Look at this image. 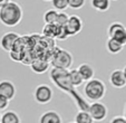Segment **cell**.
Segmentation results:
<instances>
[{
    "label": "cell",
    "instance_id": "1",
    "mask_svg": "<svg viewBox=\"0 0 126 123\" xmlns=\"http://www.w3.org/2000/svg\"><path fill=\"white\" fill-rule=\"evenodd\" d=\"M68 71L69 69H64V68H57V67H52L50 71V80L59 90L64 91V92L68 93L71 96V99L75 101L76 105L79 107V111H87L88 110V104L85 100H83L79 96L78 92L75 91V87L73 84L70 83L68 77Z\"/></svg>",
    "mask_w": 126,
    "mask_h": 123
},
{
    "label": "cell",
    "instance_id": "2",
    "mask_svg": "<svg viewBox=\"0 0 126 123\" xmlns=\"http://www.w3.org/2000/svg\"><path fill=\"white\" fill-rule=\"evenodd\" d=\"M22 15L21 6L10 0L7 5L0 8V22L7 27H15L21 21Z\"/></svg>",
    "mask_w": 126,
    "mask_h": 123
},
{
    "label": "cell",
    "instance_id": "3",
    "mask_svg": "<svg viewBox=\"0 0 126 123\" xmlns=\"http://www.w3.org/2000/svg\"><path fill=\"white\" fill-rule=\"evenodd\" d=\"M106 93V86L104 82L98 78H92L87 81L84 86V94L88 100L93 102H99Z\"/></svg>",
    "mask_w": 126,
    "mask_h": 123
},
{
    "label": "cell",
    "instance_id": "4",
    "mask_svg": "<svg viewBox=\"0 0 126 123\" xmlns=\"http://www.w3.org/2000/svg\"><path fill=\"white\" fill-rule=\"evenodd\" d=\"M73 55L66 49H60L57 48L56 52H54L51 58H50V65L52 67H57V68H64L69 69L73 65Z\"/></svg>",
    "mask_w": 126,
    "mask_h": 123
},
{
    "label": "cell",
    "instance_id": "5",
    "mask_svg": "<svg viewBox=\"0 0 126 123\" xmlns=\"http://www.w3.org/2000/svg\"><path fill=\"white\" fill-rule=\"evenodd\" d=\"M107 34H108L110 38H113L121 45H126V27L122 22H112L107 29Z\"/></svg>",
    "mask_w": 126,
    "mask_h": 123
},
{
    "label": "cell",
    "instance_id": "6",
    "mask_svg": "<svg viewBox=\"0 0 126 123\" xmlns=\"http://www.w3.org/2000/svg\"><path fill=\"white\" fill-rule=\"evenodd\" d=\"M33 99L38 104H48L52 100V90L47 84H40L35 88Z\"/></svg>",
    "mask_w": 126,
    "mask_h": 123
},
{
    "label": "cell",
    "instance_id": "7",
    "mask_svg": "<svg viewBox=\"0 0 126 123\" xmlns=\"http://www.w3.org/2000/svg\"><path fill=\"white\" fill-rule=\"evenodd\" d=\"M64 31L68 37L71 36H76L78 33H80V30L83 29V20H81L80 17L76 16V15H73V16H69L68 21L65 25Z\"/></svg>",
    "mask_w": 126,
    "mask_h": 123
},
{
    "label": "cell",
    "instance_id": "8",
    "mask_svg": "<svg viewBox=\"0 0 126 123\" xmlns=\"http://www.w3.org/2000/svg\"><path fill=\"white\" fill-rule=\"evenodd\" d=\"M87 112L91 114L94 121L100 122V121H104L106 119L108 110H107L106 105L100 103V102H93L92 104H89Z\"/></svg>",
    "mask_w": 126,
    "mask_h": 123
},
{
    "label": "cell",
    "instance_id": "9",
    "mask_svg": "<svg viewBox=\"0 0 126 123\" xmlns=\"http://www.w3.org/2000/svg\"><path fill=\"white\" fill-rule=\"evenodd\" d=\"M19 38V35L14 31H9V33H6L5 35H2L1 39H0V46L5 52L10 53L14 49L15 43L17 41V39Z\"/></svg>",
    "mask_w": 126,
    "mask_h": 123
},
{
    "label": "cell",
    "instance_id": "10",
    "mask_svg": "<svg viewBox=\"0 0 126 123\" xmlns=\"http://www.w3.org/2000/svg\"><path fill=\"white\" fill-rule=\"evenodd\" d=\"M110 83L115 88H123L126 86V78L123 69H114L110 75Z\"/></svg>",
    "mask_w": 126,
    "mask_h": 123
},
{
    "label": "cell",
    "instance_id": "11",
    "mask_svg": "<svg viewBox=\"0 0 126 123\" xmlns=\"http://www.w3.org/2000/svg\"><path fill=\"white\" fill-rule=\"evenodd\" d=\"M0 95L5 96L11 101L16 95V86L10 81H1L0 82Z\"/></svg>",
    "mask_w": 126,
    "mask_h": 123
},
{
    "label": "cell",
    "instance_id": "12",
    "mask_svg": "<svg viewBox=\"0 0 126 123\" xmlns=\"http://www.w3.org/2000/svg\"><path fill=\"white\" fill-rule=\"evenodd\" d=\"M30 67L33 73L36 74H44L49 69L50 63L46 58H35L30 64Z\"/></svg>",
    "mask_w": 126,
    "mask_h": 123
},
{
    "label": "cell",
    "instance_id": "13",
    "mask_svg": "<svg viewBox=\"0 0 126 123\" xmlns=\"http://www.w3.org/2000/svg\"><path fill=\"white\" fill-rule=\"evenodd\" d=\"M63 27L57 26L56 24H46L43 28V35L46 36L47 38H56L59 36V34L62 33Z\"/></svg>",
    "mask_w": 126,
    "mask_h": 123
},
{
    "label": "cell",
    "instance_id": "14",
    "mask_svg": "<svg viewBox=\"0 0 126 123\" xmlns=\"http://www.w3.org/2000/svg\"><path fill=\"white\" fill-rule=\"evenodd\" d=\"M39 123H63V121L56 111H46L41 114Z\"/></svg>",
    "mask_w": 126,
    "mask_h": 123
},
{
    "label": "cell",
    "instance_id": "15",
    "mask_svg": "<svg viewBox=\"0 0 126 123\" xmlns=\"http://www.w3.org/2000/svg\"><path fill=\"white\" fill-rule=\"evenodd\" d=\"M77 71H78L79 74L81 75L84 82H85V81L87 82V81L94 78L95 71H94L93 66H92L91 64H88V63H83V64H80L78 67H77Z\"/></svg>",
    "mask_w": 126,
    "mask_h": 123
},
{
    "label": "cell",
    "instance_id": "16",
    "mask_svg": "<svg viewBox=\"0 0 126 123\" xmlns=\"http://www.w3.org/2000/svg\"><path fill=\"white\" fill-rule=\"evenodd\" d=\"M68 77H69V81H70V83L73 84L74 87H78V86H80L81 84L84 83L83 77H81V75L79 74V72L77 71V68L69 69Z\"/></svg>",
    "mask_w": 126,
    "mask_h": 123
},
{
    "label": "cell",
    "instance_id": "17",
    "mask_svg": "<svg viewBox=\"0 0 126 123\" xmlns=\"http://www.w3.org/2000/svg\"><path fill=\"white\" fill-rule=\"evenodd\" d=\"M0 123H21L19 115L15 111H6L1 115Z\"/></svg>",
    "mask_w": 126,
    "mask_h": 123
},
{
    "label": "cell",
    "instance_id": "18",
    "mask_svg": "<svg viewBox=\"0 0 126 123\" xmlns=\"http://www.w3.org/2000/svg\"><path fill=\"white\" fill-rule=\"evenodd\" d=\"M91 6L99 12H105L110 9V0H91Z\"/></svg>",
    "mask_w": 126,
    "mask_h": 123
},
{
    "label": "cell",
    "instance_id": "19",
    "mask_svg": "<svg viewBox=\"0 0 126 123\" xmlns=\"http://www.w3.org/2000/svg\"><path fill=\"white\" fill-rule=\"evenodd\" d=\"M124 46L121 45L119 43H117L116 40H114L113 38H108L106 41V49L108 53H110V54L115 55V54H118V53H121L122 50H123Z\"/></svg>",
    "mask_w": 126,
    "mask_h": 123
},
{
    "label": "cell",
    "instance_id": "20",
    "mask_svg": "<svg viewBox=\"0 0 126 123\" xmlns=\"http://www.w3.org/2000/svg\"><path fill=\"white\" fill-rule=\"evenodd\" d=\"M75 123H94L95 121L87 111H79L75 116Z\"/></svg>",
    "mask_w": 126,
    "mask_h": 123
},
{
    "label": "cell",
    "instance_id": "21",
    "mask_svg": "<svg viewBox=\"0 0 126 123\" xmlns=\"http://www.w3.org/2000/svg\"><path fill=\"white\" fill-rule=\"evenodd\" d=\"M57 15H58V11L55 9L47 10L44 14V21H45V24H55Z\"/></svg>",
    "mask_w": 126,
    "mask_h": 123
},
{
    "label": "cell",
    "instance_id": "22",
    "mask_svg": "<svg viewBox=\"0 0 126 123\" xmlns=\"http://www.w3.org/2000/svg\"><path fill=\"white\" fill-rule=\"evenodd\" d=\"M51 5L54 9L59 11H65L68 8V1L67 0H51Z\"/></svg>",
    "mask_w": 126,
    "mask_h": 123
},
{
    "label": "cell",
    "instance_id": "23",
    "mask_svg": "<svg viewBox=\"0 0 126 123\" xmlns=\"http://www.w3.org/2000/svg\"><path fill=\"white\" fill-rule=\"evenodd\" d=\"M68 14H66L65 11H59L57 15V18H56V22L55 24L59 27H65V25L68 21Z\"/></svg>",
    "mask_w": 126,
    "mask_h": 123
},
{
    "label": "cell",
    "instance_id": "24",
    "mask_svg": "<svg viewBox=\"0 0 126 123\" xmlns=\"http://www.w3.org/2000/svg\"><path fill=\"white\" fill-rule=\"evenodd\" d=\"M68 1V7L74 10H78L85 6L86 0H67Z\"/></svg>",
    "mask_w": 126,
    "mask_h": 123
},
{
    "label": "cell",
    "instance_id": "25",
    "mask_svg": "<svg viewBox=\"0 0 126 123\" xmlns=\"http://www.w3.org/2000/svg\"><path fill=\"white\" fill-rule=\"evenodd\" d=\"M9 56H10V58H11L14 62H21V59H22V53L11 50V52L9 53Z\"/></svg>",
    "mask_w": 126,
    "mask_h": 123
},
{
    "label": "cell",
    "instance_id": "26",
    "mask_svg": "<svg viewBox=\"0 0 126 123\" xmlns=\"http://www.w3.org/2000/svg\"><path fill=\"white\" fill-rule=\"evenodd\" d=\"M8 105H9V100L6 99L2 95H0V111L6 110L8 107Z\"/></svg>",
    "mask_w": 126,
    "mask_h": 123
},
{
    "label": "cell",
    "instance_id": "27",
    "mask_svg": "<svg viewBox=\"0 0 126 123\" xmlns=\"http://www.w3.org/2000/svg\"><path fill=\"white\" fill-rule=\"evenodd\" d=\"M110 123H126V120L124 116H114Z\"/></svg>",
    "mask_w": 126,
    "mask_h": 123
},
{
    "label": "cell",
    "instance_id": "28",
    "mask_svg": "<svg viewBox=\"0 0 126 123\" xmlns=\"http://www.w3.org/2000/svg\"><path fill=\"white\" fill-rule=\"evenodd\" d=\"M9 1H10V0H0V8L3 7L5 5H7Z\"/></svg>",
    "mask_w": 126,
    "mask_h": 123
},
{
    "label": "cell",
    "instance_id": "29",
    "mask_svg": "<svg viewBox=\"0 0 126 123\" xmlns=\"http://www.w3.org/2000/svg\"><path fill=\"white\" fill-rule=\"evenodd\" d=\"M123 116L125 118V120H126V103H125V105H124V113H123Z\"/></svg>",
    "mask_w": 126,
    "mask_h": 123
},
{
    "label": "cell",
    "instance_id": "30",
    "mask_svg": "<svg viewBox=\"0 0 126 123\" xmlns=\"http://www.w3.org/2000/svg\"><path fill=\"white\" fill-rule=\"evenodd\" d=\"M123 73H124V75H125V78H126V65L124 66V68H123Z\"/></svg>",
    "mask_w": 126,
    "mask_h": 123
},
{
    "label": "cell",
    "instance_id": "31",
    "mask_svg": "<svg viewBox=\"0 0 126 123\" xmlns=\"http://www.w3.org/2000/svg\"><path fill=\"white\" fill-rule=\"evenodd\" d=\"M44 1H51V0H44Z\"/></svg>",
    "mask_w": 126,
    "mask_h": 123
},
{
    "label": "cell",
    "instance_id": "32",
    "mask_svg": "<svg viewBox=\"0 0 126 123\" xmlns=\"http://www.w3.org/2000/svg\"><path fill=\"white\" fill-rule=\"evenodd\" d=\"M0 121H1V113H0Z\"/></svg>",
    "mask_w": 126,
    "mask_h": 123
},
{
    "label": "cell",
    "instance_id": "33",
    "mask_svg": "<svg viewBox=\"0 0 126 123\" xmlns=\"http://www.w3.org/2000/svg\"><path fill=\"white\" fill-rule=\"evenodd\" d=\"M68 123H75V122H68Z\"/></svg>",
    "mask_w": 126,
    "mask_h": 123
},
{
    "label": "cell",
    "instance_id": "34",
    "mask_svg": "<svg viewBox=\"0 0 126 123\" xmlns=\"http://www.w3.org/2000/svg\"><path fill=\"white\" fill-rule=\"evenodd\" d=\"M113 1H117V0H113Z\"/></svg>",
    "mask_w": 126,
    "mask_h": 123
}]
</instances>
